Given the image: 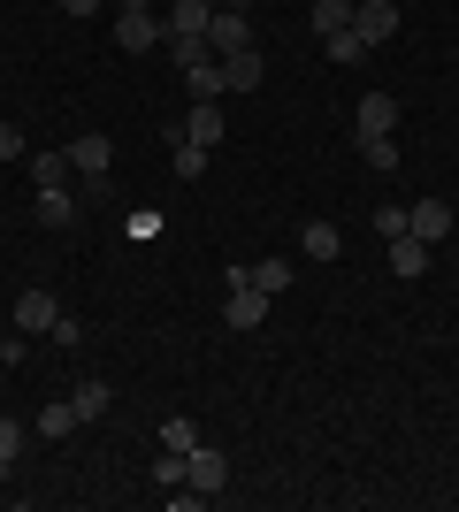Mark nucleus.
<instances>
[{
    "label": "nucleus",
    "instance_id": "1",
    "mask_svg": "<svg viewBox=\"0 0 459 512\" xmlns=\"http://www.w3.org/2000/svg\"><path fill=\"white\" fill-rule=\"evenodd\" d=\"M268 306H276V299L253 283V268H230V306H222V321H230V329H261Z\"/></svg>",
    "mask_w": 459,
    "mask_h": 512
},
{
    "label": "nucleus",
    "instance_id": "2",
    "mask_svg": "<svg viewBox=\"0 0 459 512\" xmlns=\"http://www.w3.org/2000/svg\"><path fill=\"white\" fill-rule=\"evenodd\" d=\"M352 31H360V46L375 54V46L398 39V8H391V0H352Z\"/></svg>",
    "mask_w": 459,
    "mask_h": 512
},
{
    "label": "nucleus",
    "instance_id": "3",
    "mask_svg": "<svg viewBox=\"0 0 459 512\" xmlns=\"http://www.w3.org/2000/svg\"><path fill=\"white\" fill-rule=\"evenodd\" d=\"M222 482H230V459H222L215 444H192V451H184V490L222 497Z\"/></svg>",
    "mask_w": 459,
    "mask_h": 512
},
{
    "label": "nucleus",
    "instance_id": "4",
    "mask_svg": "<svg viewBox=\"0 0 459 512\" xmlns=\"http://www.w3.org/2000/svg\"><path fill=\"white\" fill-rule=\"evenodd\" d=\"M207 46H215V62H222V54H245V46H253L245 8H215V16H207Z\"/></svg>",
    "mask_w": 459,
    "mask_h": 512
},
{
    "label": "nucleus",
    "instance_id": "5",
    "mask_svg": "<svg viewBox=\"0 0 459 512\" xmlns=\"http://www.w3.org/2000/svg\"><path fill=\"white\" fill-rule=\"evenodd\" d=\"M222 130H230L222 100H192V115L176 123V138H192V146H207V153H215V146H222Z\"/></svg>",
    "mask_w": 459,
    "mask_h": 512
},
{
    "label": "nucleus",
    "instance_id": "6",
    "mask_svg": "<svg viewBox=\"0 0 459 512\" xmlns=\"http://www.w3.org/2000/svg\"><path fill=\"white\" fill-rule=\"evenodd\" d=\"M69 169H77V176H108V161H115V138H108V130H85V138H69Z\"/></svg>",
    "mask_w": 459,
    "mask_h": 512
},
{
    "label": "nucleus",
    "instance_id": "7",
    "mask_svg": "<svg viewBox=\"0 0 459 512\" xmlns=\"http://www.w3.org/2000/svg\"><path fill=\"white\" fill-rule=\"evenodd\" d=\"M115 46H123V54L161 46V16H153V8H123V16H115Z\"/></svg>",
    "mask_w": 459,
    "mask_h": 512
},
{
    "label": "nucleus",
    "instance_id": "8",
    "mask_svg": "<svg viewBox=\"0 0 459 512\" xmlns=\"http://www.w3.org/2000/svg\"><path fill=\"white\" fill-rule=\"evenodd\" d=\"M444 230H452V199H414V207H406V237L437 245Z\"/></svg>",
    "mask_w": 459,
    "mask_h": 512
},
{
    "label": "nucleus",
    "instance_id": "9",
    "mask_svg": "<svg viewBox=\"0 0 459 512\" xmlns=\"http://www.w3.org/2000/svg\"><path fill=\"white\" fill-rule=\"evenodd\" d=\"M207 0H169V16H161V39H207Z\"/></svg>",
    "mask_w": 459,
    "mask_h": 512
},
{
    "label": "nucleus",
    "instance_id": "10",
    "mask_svg": "<svg viewBox=\"0 0 459 512\" xmlns=\"http://www.w3.org/2000/svg\"><path fill=\"white\" fill-rule=\"evenodd\" d=\"M352 130H360V138H391V130H398V100H391V92H368L360 115H352Z\"/></svg>",
    "mask_w": 459,
    "mask_h": 512
},
{
    "label": "nucleus",
    "instance_id": "11",
    "mask_svg": "<svg viewBox=\"0 0 459 512\" xmlns=\"http://www.w3.org/2000/svg\"><path fill=\"white\" fill-rule=\"evenodd\" d=\"M54 321H62V306L46 299V291H23L16 299V329L23 337H54Z\"/></svg>",
    "mask_w": 459,
    "mask_h": 512
},
{
    "label": "nucleus",
    "instance_id": "12",
    "mask_svg": "<svg viewBox=\"0 0 459 512\" xmlns=\"http://www.w3.org/2000/svg\"><path fill=\"white\" fill-rule=\"evenodd\" d=\"M268 62H261V46H245V54H222V85L230 92H261Z\"/></svg>",
    "mask_w": 459,
    "mask_h": 512
},
{
    "label": "nucleus",
    "instance_id": "13",
    "mask_svg": "<svg viewBox=\"0 0 459 512\" xmlns=\"http://www.w3.org/2000/svg\"><path fill=\"white\" fill-rule=\"evenodd\" d=\"M39 222H46V230H69V222H77V199H69V184H39Z\"/></svg>",
    "mask_w": 459,
    "mask_h": 512
},
{
    "label": "nucleus",
    "instance_id": "14",
    "mask_svg": "<svg viewBox=\"0 0 459 512\" xmlns=\"http://www.w3.org/2000/svg\"><path fill=\"white\" fill-rule=\"evenodd\" d=\"M299 253H306V260H337V253H345L337 222H306V230H299Z\"/></svg>",
    "mask_w": 459,
    "mask_h": 512
},
{
    "label": "nucleus",
    "instance_id": "15",
    "mask_svg": "<svg viewBox=\"0 0 459 512\" xmlns=\"http://www.w3.org/2000/svg\"><path fill=\"white\" fill-rule=\"evenodd\" d=\"M391 268H398L406 283L429 276V245H421V237H391Z\"/></svg>",
    "mask_w": 459,
    "mask_h": 512
},
{
    "label": "nucleus",
    "instance_id": "16",
    "mask_svg": "<svg viewBox=\"0 0 459 512\" xmlns=\"http://www.w3.org/2000/svg\"><path fill=\"white\" fill-rule=\"evenodd\" d=\"M184 92H192V100H222V92H230L222 85V62H192L184 69Z\"/></svg>",
    "mask_w": 459,
    "mask_h": 512
},
{
    "label": "nucleus",
    "instance_id": "17",
    "mask_svg": "<svg viewBox=\"0 0 459 512\" xmlns=\"http://www.w3.org/2000/svg\"><path fill=\"white\" fill-rule=\"evenodd\" d=\"M169 169L184 176V184H192V176L207 169V146H192V138H169Z\"/></svg>",
    "mask_w": 459,
    "mask_h": 512
},
{
    "label": "nucleus",
    "instance_id": "18",
    "mask_svg": "<svg viewBox=\"0 0 459 512\" xmlns=\"http://www.w3.org/2000/svg\"><path fill=\"white\" fill-rule=\"evenodd\" d=\"M322 54H329V62H368V46H360V31H352V23H345V31H329Z\"/></svg>",
    "mask_w": 459,
    "mask_h": 512
},
{
    "label": "nucleus",
    "instance_id": "19",
    "mask_svg": "<svg viewBox=\"0 0 459 512\" xmlns=\"http://www.w3.org/2000/svg\"><path fill=\"white\" fill-rule=\"evenodd\" d=\"M306 16H314V31L329 39V31H345V23H352V0H314Z\"/></svg>",
    "mask_w": 459,
    "mask_h": 512
},
{
    "label": "nucleus",
    "instance_id": "20",
    "mask_svg": "<svg viewBox=\"0 0 459 512\" xmlns=\"http://www.w3.org/2000/svg\"><path fill=\"white\" fill-rule=\"evenodd\" d=\"M360 161H368L375 176H391L398 169V138H360Z\"/></svg>",
    "mask_w": 459,
    "mask_h": 512
},
{
    "label": "nucleus",
    "instance_id": "21",
    "mask_svg": "<svg viewBox=\"0 0 459 512\" xmlns=\"http://www.w3.org/2000/svg\"><path fill=\"white\" fill-rule=\"evenodd\" d=\"M69 406H77V421H100V413H108V383H77Z\"/></svg>",
    "mask_w": 459,
    "mask_h": 512
},
{
    "label": "nucleus",
    "instance_id": "22",
    "mask_svg": "<svg viewBox=\"0 0 459 512\" xmlns=\"http://www.w3.org/2000/svg\"><path fill=\"white\" fill-rule=\"evenodd\" d=\"M69 153H39V161H31V184H69Z\"/></svg>",
    "mask_w": 459,
    "mask_h": 512
},
{
    "label": "nucleus",
    "instance_id": "23",
    "mask_svg": "<svg viewBox=\"0 0 459 512\" xmlns=\"http://www.w3.org/2000/svg\"><path fill=\"white\" fill-rule=\"evenodd\" d=\"M153 490H184V451H161V459H153Z\"/></svg>",
    "mask_w": 459,
    "mask_h": 512
},
{
    "label": "nucleus",
    "instance_id": "24",
    "mask_svg": "<svg viewBox=\"0 0 459 512\" xmlns=\"http://www.w3.org/2000/svg\"><path fill=\"white\" fill-rule=\"evenodd\" d=\"M31 428H39V436H69V428H85V421H77V406H46Z\"/></svg>",
    "mask_w": 459,
    "mask_h": 512
},
{
    "label": "nucleus",
    "instance_id": "25",
    "mask_svg": "<svg viewBox=\"0 0 459 512\" xmlns=\"http://www.w3.org/2000/svg\"><path fill=\"white\" fill-rule=\"evenodd\" d=\"M253 283H261L268 299H276V291L291 283V260H253Z\"/></svg>",
    "mask_w": 459,
    "mask_h": 512
},
{
    "label": "nucleus",
    "instance_id": "26",
    "mask_svg": "<svg viewBox=\"0 0 459 512\" xmlns=\"http://www.w3.org/2000/svg\"><path fill=\"white\" fill-rule=\"evenodd\" d=\"M169 62H176V69H192V62H215V46H207V39H169Z\"/></svg>",
    "mask_w": 459,
    "mask_h": 512
},
{
    "label": "nucleus",
    "instance_id": "27",
    "mask_svg": "<svg viewBox=\"0 0 459 512\" xmlns=\"http://www.w3.org/2000/svg\"><path fill=\"white\" fill-rule=\"evenodd\" d=\"M23 459V421H0V474Z\"/></svg>",
    "mask_w": 459,
    "mask_h": 512
},
{
    "label": "nucleus",
    "instance_id": "28",
    "mask_svg": "<svg viewBox=\"0 0 459 512\" xmlns=\"http://www.w3.org/2000/svg\"><path fill=\"white\" fill-rule=\"evenodd\" d=\"M199 444V421H169L161 428V451H192Z\"/></svg>",
    "mask_w": 459,
    "mask_h": 512
},
{
    "label": "nucleus",
    "instance_id": "29",
    "mask_svg": "<svg viewBox=\"0 0 459 512\" xmlns=\"http://www.w3.org/2000/svg\"><path fill=\"white\" fill-rule=\"evenodd\" d=\"M375 230H383V237H406V207H398V199H383V207H375Z\"/></svg>",
    "mask_w": 459,
    "mask_h": 512
},
{
    "label": "nucleus",
    "instance_id": "30",
    "mask_svg": "<svg viewBox=\"0 0 459 512\" xmlns=\"http://www.w3.org/2000/svg\"><path fill=\"white\" fill-rule=\"evenodd\" d=\"M54 344H62V352H77V344H85V321L62 314V321H54Z\"/></svg>",
    "mask_w": 459,
    "mask_h": 512
},
{
    "label": "nucleus",
    "instance_id": "31",
    "mask_svg": "<svg viewBox=\"0 0 459 512\" xmlns=\"http://www.w3.org/2000/svg\"><path fill=\"white\" fill-rule=\"evenodd\" d=\"M0 161H23V130L16 123H0Z\"/></svg>",
    "mask_w": 459,
    "mask_h": 512
},
{
    "label": "nucleus",
    "instance_id": "32",
    "mask_svg": "<svg viewBox=\"0 0 459 512\" xmlns=\"http://www.w3.org/2000/svg\"><path fill=\"white\" fill-rule=\"evenodd\" d=\"M108 0H62V16H100Z\"/></svg>",
    "mask_w": 459,
    "mask_h": 512
},
{
    "label": "nucleus",
    "instance_id": "33",
    "mask_svg": "<svg viewBox=\"0 0 459 512\" xmlns=\"http://www.w3.org/2000/svg\"><path fill=\"white\" fill-rule=\"evenodd\" d=\"M115 8H153V0H115Z\"/></svg>",
    "mask_w": 459,
    "mask_h": 512
},
{
    "label": "nucleus",
    "instance_id": "34",
    "mask_svg": "<svg viewBox=\"0 0 459 512\" xmlns=\"http://www.w3.org/2000/svg\"><path fill=\"white\" fill-rule=\"evenodd\" d=\"M207 8H222V0H207Z\"/></svg>",
    "mask_w": 459,
    "mask_h": 512
},
{
    "label": "nucleus",
    "instance_id": "35",
    "mask_svg": "<svg viewBox=\"0 0 459 512\" xmlns=\"http://www.w3.org/2000/svg\"><path fill=\"white\" fill-rule=\"evenodd\" d=\"M0 344H8V337H0Z\"/></svg>",
    "mask_w": 459,
    "mask_h": 512
}]
</instances>
